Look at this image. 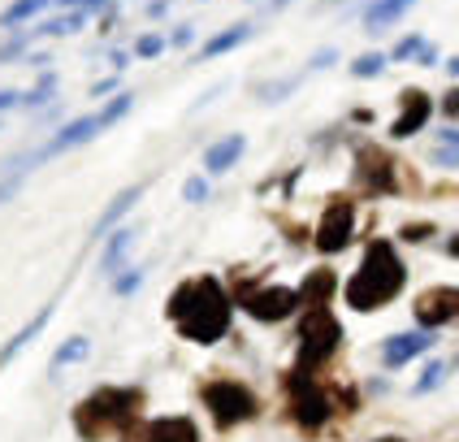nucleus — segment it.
Returning <instances> with one entry per match:
<instances>
[{
    "instance_id": "f704fd0d",
    "label": "nucleus",
    "mask_w": 459,
    "mask_h": 442,
    "mask_svg": "<svg viewBox=\"0 0 459 442\" xmlns=\"http://www.w3.org/2000/svg\"><path fill=\"white\" fill-rule=\"evenodd\" d=\"M18 186H22V174H13V178H4V182H0V204H4V200H9V195H13Z\"/></svg>"
},
{
    "instance_id": "2f4dec72",
    "label": "nucleus",
    "mask_w": 459,
    "mask_h": 442,
    "mask_svg": "<svg viewBox=\"0 0 459 442\" xmlns=\"http://www.w3.org/2000/svg\"><path fill=\"white\" fill-rule=\"evenodd\" d=\"M139 286H143V273H139V269H130V273H122V278L113 282V290H117V295H134Z\"/></svg>"
},
{
    "instance_id": "f03ea898",
    "label": "nucleus",
    "mask_w": 459,
    "mask_h": 442,
    "mask_svg": "<svg viewBox=\"0 0 459 442\" xmlns=\"http://www.w3.org/2000/svg\"><path fill=\"white\" fill-rule=\"evenodd\" d=\"M148 394L143 386H100L91 390L87 399L74 403V434L82 442H108L122 438L130 425L143 416Z\"/></svg>"
},
{
    "instance_id": "b1692460",
    "label": "nucleus",
    "mask_w": 459,
    "mask_h": 442,
    "mask_svg": "<svg viewBox=\"0 0 459 442\" xmlns=\"http://www.w3.org/2000/svg\"><path fill=\"white\" fill-rule=\"evenodd\" d=\"M52 91H56V74H44L39 78V87H35V91H26V96H18V104H26V108H44V104L52 100Z\"/></svg>"
},
{
    "instance_id": "dca6fc26",
    "label": "nucleus",
    "mask_w": 459,
    "mask_h": 442,
    "mask_svg": "<svg viewBox=\"0 0 459 442\" xmlns=\"http://www.w3.org/2000/svg\"><path fill=\"white\" fill-rule=\"evenodd\" d=\"M411 4H416V0H373V4L364 9V30L377 35V30H385L390 22H399Z\"/></svg>"
},
{
    "instance_id": "c9c22d12",
    "label": "nucleus",
    "mask_w": 459,
    "mask_h": 442,
    "mask_svg": "<svg viewBox=\"0 0 459 442\" xmlns=\"http://www.w3.org/2000/svg\"><path fill=\"white\" fill-rule=\"evenodd\" d=\"M434 61H437V48H429V44L416 48V65H434Z\"/></svg>"
},
{
    "instance_id": "a211bd4d",
    "label": "nucleus",
    "mask_w": 459,
    "mask_h": 442,
    "mask_svg": "<svg viewBox=\"0 0 459 442\" xmlns=\"http://www.w3.org/2000/svg\"><path fill=\"white\" fill-rule=\"evenodd\" d=\"M139 200H143V186H126V191H117V195H113V204L100 212V221H96V234L104 238V230H108L113 221H122V217H126V212L139 204Z\"/></svg>"
},
{
    "instance_id": "6e6552de",
    "label": "nucleus",
    "mask_w": 459,
    "mask_h": 442,
    "mask_svg": "<svg viewBox=\"0 0 459 442\" xmlns=\"http://www.w3.org/2000/svg\"><path fill=\"white\" fill-rule=\"evenodd\" d=\"M356 186L364 195H394L403 191V178H399V160L377 148V143H359L356 148Z\"/></svg>"
},
{
    "instance_id": "79ce46f5",
    "label": "nucleus",
    "mask_w": 459,
    "mask_h": 442,
    "mask_svg": "<svg viewBox=\"0 0 459 442\" xmlns=\"http://www.w3.org/2000/svg\"><path fill=\"white\" fill-rule=\"evenodd\" d=\"M373 442H403V438H373Z\"/></svg>"
},
{
    "instance_id": "f8f14e48",
    "label": "nucleus",
    "mask_w": 459,
    "mask_h": 442,
    "mask_svg": "<svg viewBox=\"0 0 459 442\" xmlns=\"http://www.w3.org/2000/svg\"><path fill=\"white\" fill-rule=\"evenodd\" d=\"M429 113H434V100H429V96H425L420 87H408V91H399V117L390 122V139H411L416 130H425Z\"/></svg>"
},
{
    "instance_id": "ddd939ff",
    "label": "nucleus",
    "mask_w": 459,
    "mask_h": 442,
    "mask_svg": "<svg viewBox=\"0 0 459 442\" xmlns=\"http://www.w3.org/2000/svg\"><path fill=\"white\" fill-rule=\"evenodd\" d=\"M434 347V330H416V334H390L382 342V364L385 368H403L411 356Z\"/></svg>"
},
{
    "instance_id": "393cba45",
    "label": "nucleus",
    "mask_w": 459,
    "mask_h": 442,
    "mask_svg": "<svg viewBox=\"0 0 459 442\" xmlns=\"http://www.w3.org/2000/svg\"><path fill=\"white\" fill-rule=\"evenodd\" d=\"M382 70H385L382 52H364V56H356V61H351V74H356V78H377Z\"/></svg>"
},
{
    "instance_id": "72a5a7b5",
    "label": "nucleus",
    "mask_w": 459,
    "mask_h": 442,
    "mask_svg": "<svg viewBox=\"0 0 459 442\" xmlns=\"http://www.w3.org/2000/svg\"><path fill=\"white\" fill-rule=\"evenodd\" d=\"M56 4H70V9H108V0H56Z\"/></svg>"
},
{
    "instance_id": "412c9836",
    "label": "nucleus",
    "mask_w": 459,
    "mask_h": 442,
    "mask_svg": "<svg viewBox=\"0 0 459 442\" xmlns=\"http://www.w3.org/2000/svg\"><path fill=\"white\" fill-rule=\"evenodd\" d=\"M87 351H91V342L82 334H74V338H65L56 351H52V373L56 368H65V364H78V360H87Z\"/></svg>"
},
{
    "instance_id": "aec40b11",
    "label": "nucleus",
    "mask_w": 459,
    "mask_h": 442,
    "mask_svg": "<svg viewBox=\"0 0 459 442\" xmlns=\"http://www.w3.org/2000/svg\"><path fill=\"white\" fill-rule=\"evenodd\" d=\"M252 39V26H230V30H221V35H212L204 44V52H200V61H208V56H221V52H230V48H238V44H247Z\"/></svg>"
},
{
    "instance_id": "a878e982",
    "label": "nucleus",
    "mask_w": 459,
    "mask_h": 442,
    "mask_svg": "<svg viewBox=\"0 0 459 442\" xmlns=\"http://www.w3.org/2000/svg\"><path fill=\"white\" fill-rule=\"evenodd\" d=\"M182 200H186V204H204L208 200V178L204 174H195V178L182 182Z\"/></svg>"
},
{
    "instance_id": "1a4fd4ad",
    "label": "nucleus",
    "mask_w": 459,
    "mask_h": 442,
    "mask_svg": "<svg viewBox=\"0 0 459 442\" xmlns=\"http://www.w3.org/2000/svg\"><path fill=\"white\" fill-rule=\"evenodd\" d=\"M351 234H356V200L338 191V195L325 200V212H321V221L312 230V247L321 256H333V252H342L351 243Z\"/></svg>"
},
{
    "instance_id": "4c0bfd02",
    "label": "nucleus",
    "mask_w": 459,
    "mask_h": 442,
    "mask_svg": "<svg viewBox=\"0 0 459 442\" xmlns=\"http://www.w3.org/2000/svg\"><path fill=\"white\" fill-rule=\"evenodd\" d=\"M191 39H195V30H191V26H178V30H174V39H165V44H191Z\"/></svg>"
},
{
    "instance_id": "423d86ee",
    "label": "nucleus",
    "mask_w": 459,
    "mask_h": 442,
    "mask_svg": "<svg viewBox=\"0 0 459 442\" xmlns=\"http://www.w3.org/2000/svg\"><path fill=\"white\" fill-rule=\"evenodd\" d=\"M200 399H204V408L217 429H234V425H247V420L260 416V399H255L243 382H234V377H212V382H204V386H200Z\"/></svg>"
},
{
    "instance_id": "c756f323",
    "label": "nucleus",
    "mask_w": 459,
    "mask_h": 442,
    "mask_svg": "<svg viewBox=\"0 0 459 442\" xmlns=\"http://www.w3.org/2000/svg\"><path fill=\"white\" fill-rule=\"evenodd\" d=\"M429 234H434V226H429V221H408V226L399 230V238H403V243H425Z\"/></svg>"
},
{
    "instance_id": "7c9ffc66",
    "label": "nucleus",
    "mask_w": 459,
    "mask_h": 442,
    "mask_svg": "<svg viewBox=\"0 0 459 442\" xmlns=\"http://www.w3.org/2000/svg\"><path fill=\"white\" fill-rule=\"evenodd\" d=\"M295 82H299V78H286V82H269V87H260V100H286V91H295Z\"/></svg>"
},
{
    "instance_id": "20e7f679",
    "label": "nucleus",
    "mask_w": 459,
    "mask_h": 442,
    "mask_svg": "<svg viewBox=\"0 0 459 442\" xmlns=\"http://www.w3.org/2000/svg\"><path fill=\"white\" fill-rule=\"evenodd\" d=\"M286 394H290V416L304 434H316L333 416H351L359 408L356 390L338 386V382H321V373H286Z\"/></svg>"
},
{
    "instance_id": "0eeeda50",
    "label": "nucleus",
    "mask_w": 459,
    "mask_h": 442,
    "mask_svg": "<svg viewBox=\"0 0 459 442\" xmlns=\"http://www.w3.org/2000/svg\"><path fill=\"white\" fill-rule=\"evenodd\" d=\"M234 299H238V308L255 316V321H264V325H273V321H286L290 312L299 308V295L290 290V286H260L252 278H238L234 273Z\"/></svg>"
},
{
    "instance_id": "58836bf2",
    "label": "nucleus",
    "mask_w": 459,
    "mask_h": 442,
    "mask_svg": "<svg viewBox=\"0 0 459 442\" xmlns=\"http://www.w3.org/2000/svg\"><path fill=\"white\" fill-rule=\"evenodd\" d=\"M437 134H442V148H455V139H459V134H455V122H451V126H442Z\"/></svg>"
},
{
    "instance_id": "bb28decb",
    "label": "nucleus",
    "mask_w": 459,
    "mask_h": 442,
    "mask_svg": "<svg viewBox=\"0 0 459 442\" xmlns=\"http://www.w3.org/2000/svg\"><path fill=\"white\" fill-rule=\"evenodd\" d=\"M420 44H425L420 35H403V39L394 44V52H390L385 61H411V56H416V48H420Z\"/></svg>"
},
{
    "instance_id": "ea45409f",
    "label": "nucleus",
    "mask_w": 459,
    "mask_h": 442,
    "mask_svg": "<svg viewBox=\"0 0 459 442\" xmlns=\"http://www.w3.org/2000/svg\"><path fill=\"white\" fill-rule=\"evenodd\" d=\"M18 96H22V91H0V113H4V108H13Z\"/></svg>"
},
{
    "instance_id": "6ab92c4d",
    "label": "nucleus",
    "mask_w": 459,
    "mask_h": 442,
    "mask_svg": "<svg viewBox=\"0 0 459 442\" xmlns=\"http://www.w3.org/2000/svg\"><path fill=\"white\" fill-rule=\"evenodd\" d=\"M130 247H134V226H122V230L113 234L108 243H104L100 252V273H117V264H122V256H126Z\"/></svg>"
},
{
    "instance_id": "39448f33",
    "label": "nucleus",
    "mask_w": 459,
    "mask_h": 442,
    "mask_svg": "<svg viewBox=\"0 0 459 442\" xmlns=\"http://www.w3.org/2000/svg\"><path fill=\"white\" fill-rule=\"evenodd\" d=\"M299 373H321L325 364L338 356V347H342V325H338V316L330 312V304H312L304 312V321H299Z\"/></svg>"
},
{
    "instance_id": "e433bc0d",
    "label": "nucleus",
    "mask_w": 459,
    "mask_h": 442,
    "mask_svg": "<svg viewBox=\"0 0 459 442\" xmlns=\"http://www.w3.org/2000/svg\"><path fill=\"white\" fill-rule=\"evenodd\" d=\"M455 96H459V91L451 87V91H446V100H442V113H446L451 122H455V113H459V100H455Z\"/></svg>"
},
{
    "instance_id": "473e14b6",
    "label": "nucleus",
    "mask_w": 459,
    "mask_h": 442,
    "mask_svg": "<svg viewBox=\"0 0 459 442\" xmlns=\"http://www.w3.org/2000/svg\"><path fill=\"white\" fill-rule=\"evenodd\" d=\"M333 61H338V52H333V48H321L316 56H312V61H307V70H330Z\"/></svg>"
},
{
    "instance_id": "9d476101",
    "label": "nucleus",
    "mask_w": 459,
    "mask_h": 442,
    "mask_svg": "<svg viewBox=\"0 0 459 442\" xmlns=\"http://www.w3.org/2000/svg\"><path fill=\"white\" fill-rule=\"evenodd\" d=\"M455 312H459L455 286H429V290H420L416 304H411V316H416L420 330H442V325H451Z\"/></svg>"
},
{
    "instance_id": "7ed1b4c3",
    "label": "nucleus",
    "mask_w": 459,
    "mask_h": 442,
    "mask_svg": "<svg viewBox=\"0 0 459 442\" xmlns=\"http://www.w3.org/2000/svg\"><path fill=\"white\" fill-rule=\"evenodd\" d=\"M403 282H408V269H403V260L394 252V243L390 238H368L364 260H359V269L351 273L342 295H347V304L356 312H377L403 290Z\"/></svg>"
},
{
    "instance_id": "f3484780",
    "label": "nucleus",
    "mask_w": 459,
    "mask_h": 442,
    "mask_svg": "<svg viewBox=\"0 0 459 442\" xmlns=\"http://www.w3.org/2000/svg\"><path fill=\"white\" fill-rule=\"evenodd\" d=\"M48 316H52V304L44 312H39V316H35V321H30V325H22V330H18V334L9 338V342H4V347H0V368H4V364H13V356H18V351H22L26 342H35V338H39V330H44V325H48Z\"/></svg>"
},
{
    "instance_id": "2eb2a0df",
    "label": "nucleus",
    "mask_w": 459,
    "mask_h": 442,
    "mask_svg": "<svg viewBox=\"0 0 459 442\" xmlns=\"http://www.w3.org/2000/svg\"><path fill=\"white\" fill-rule=\"evenodd\" d=\"M243 152H247V139H243V134H226V139H217V143L204 152V169L208 174H226V169L238 165Z\"/></svg>"
},
{
    "instance_id": "f257e3e1",
    "label": "nucleus",
    "mask_w": 459,
    "mask_h": 442,
    "mask_svg": "<svg viewBox=\"0 0 459 442\" xmlns=\"http://www.w3.org/2000/svg\"><path fill=\"white\" fill-rule=\"evenodd\" d=\"M165 316L174 321L186 342H200V347H212L230 334V321H234V299L226 295V286L217 282L212 273H200V278H186V282L174 286L169 304H165Z\"/></svg>"
},
{
    "instance_id": "4be33fe9",
    "label": "nucleus",
    "mask_w": 459,
    "mask_h": 442,
    "mask_svg": "<svg viewBox=\"0 0 459 442\" xmlns=\"http://www.w3.org/2000/svg\"><path fill=\"white\" fill-rule=\"evenodd\" d=\"M130 104H134V91H122V96H113V100H108L100 113H96V126L108 130L113 122H122V117L130 113Z\"/></svg>"
},
{
    "instance_id": "5701e85b",
    "label": "nucleus",
    "mask_w": 459,
    "mask_h": 442,
    "mask_svg": "<svg viewBox=\"0 0 459 442\" xmlns=\"http://www.w3.org/2000/svg\"><path fill=\"white\" fill-rule=\"evenodd\" d=\"M52 0H13L9 9H4V18H0V26H18L26 22V18H35L39 9H48Z\"/></svg>"
},
{
    "instance_id": "a19ab883",
    "label": "nucleus",
    "mask_w": 459,
    "mask_h": 442,
    "mask_svg": "<svg viewBox=\"0 0 459 442\" xmlns=\"http://www.w3.org/2000/svg\"><path fill=\"white\" fill-rule=\"evenodd\" d=\"M113 87H117V82H113V78H104V82H96V87H91V96H104V91H113Z\"/></svg>"
},
{
    "instance_id": "c85d7f7f",
    "label": "nucleus",
    "mask_w": 459,
    "mask_h": 442,
    "mask_svg": "<svg viewBox=\"0 0 459 442\" xmlns=\"http://www.w3.org/2000/svg\"><path fill=\"white\" fill-rule=\"evenodd\" d=\"M442 377H446V364H442V360H434V364H429V368H425V377H420V382H416V386H411V390H416V394H425V390H434L437 382H442Z\"/></svg>"
},
{
    "instance_id": "cd10ccee",
    "label": "nucleus",
    "mask_w": 459,
    "mask_h": 442,
    "mask_svg": "<svg viewBox=\"0 0 459 442\" xmlns=\"http://www.w3.org/2000/svg\"><path fill=\"white\" fill-rule=\"evenodd\" d=\"M165 52V35H139L134 39V56H160Z\"/></svg>"
},
{
    "instance_id": "9b49d317",
    "label": "nucleus",
    "mask_w": 459,
    "mask_h": 442,
    "mask_svg": "<svg viewBox=\"0 0 459 442\" xmlns=\"http://www.w3.org/2000/svg\"><path fill=\"white\" fill-rule=\"evenodd\" d=\"M122 442H200V429L191 416H156V420H134Z\"/></svg>"
},
{
    "instance_id": "4468645a",
    "label": "nucleus",
    "mask_w": 459,
    "mask_h": 442,
    "mask_svg": "<svg viewBox=\"0 0 459 442\" xmlns=\"http://www.w3.org/2000/svg\"><path fill=\"white\" fill-rule=\"evenodd\" d=\"M333 290H338V273L321 264V269H307L304 282H299V290H295V295L304 299V308H312V304H330Z\"/></svg>"
}]
</instances>
